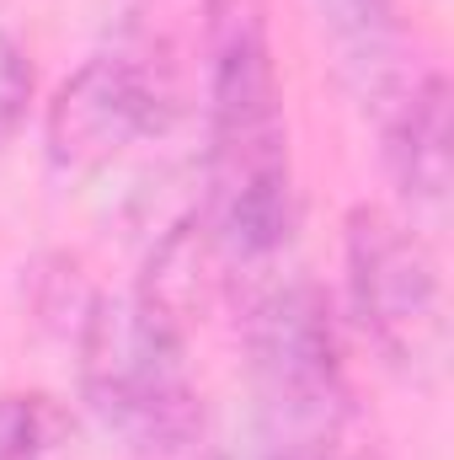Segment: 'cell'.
Wrapping results in <instances>:
<instances>
[{
  "label": "cell",
  "instance_id": "obj_1",
  "mask_svg": "<svg viewBox=\"0 0 454 460\" xmlns=\"http://www.w3.org/2000/svg\"><path fill=\"white\" fill-rule=\"evenodd\" d=\"M204 188L209 235L240 262L289 246L300 226L294 150L262 0H209L204 22Z\"/></svg>",
  "mask_w": 454,
  "mask_h": 460
},
{
  "label": "cell",
  "instance_id": "obj_2",
  "mask_svg": "<svg viewBox=\"0 0 454 460\" xmlns=\"http://www.w3.org/2000/svg\"><path fill=\"white\" fill-rule=\"evenodd\" d=\"M81 396L92 418L144 460L188 456L204 434V396L188 364L182 322L166 295H97L81 316Z\"/></svg>",
  "mask_w": 454,
  "mask_h": 460
},
{
  "label": "cell",
  "instance_id": "obj_3",
  "mask_svg": "<svg viewBox=\"0 0 454 460\" xmlns=\"http://www.w3.org/2000/svg\"><path fill=\"white\" fill-rule=\"evenodd\" d=\"M342 273L347 316L363 332V343L401 375H428L450 332L444 273L428 241L390 209L358 204L342 235Z\"/></svg>",
  "mask_w": 454,
  "mask_h": 460
},
{
  "label": "cell",
  "instance_id": "obj_4",
  "mask_svg": "<svg viewBox=\"0 0 454 460\" xmlns=\"http://www.w3.org/2000/svg\"><path fill=\"white\" fill-rule=\"evenodd\" d=\"M251 375H257L262 429L332 423L358 412L342 327L327 295L305 279L273 289L251 311Z\"/></svg>",
  "mask_w": 454,
  "mask_h": 460
},
{
  "label": "cell",
  "instance_id": "obj_5",
  "mask_svg": "<svg viewBox=\"0 0 454 460\" xmlns=\"http://www.w3.org/2000/svg\"><path fill=\"white\" fill-rule=\"evenodd\" d=\"M171 118L166 70L139 49H102L43 108V145L65 177L108 172L139 139L161 134Z\"/></svg>",
  "mask_w": 454,
  "mask_h": 460
},
{
  "label": "cell",
  "instance_id": "obj_6",
  "mask_svg": "<svg viewBox=\"0 0 454 460\" xmlns=\"http://www.w3.org/2000/svg\"><path fill=\"white\" fill-rule=\"evenodd\" d=\"M385 166L396 188L423 204L444 209L450 199V81L423 70L385 97Z\"/></svg>",
  "mask_w": 454,
  "mask_h": 460
},
{
  "label": "cell",
  "instance_id": "obj_7",
  "mask_svg": "<svg viewBox=\"0 0 454 460\" xmlns=\"http://www.w3.org/2000/svg\"><path fill=\"white\" fill-rule=\"evenodd\" d=\"M316 16L337 49L342 75L363 97H390L401 86V0H316Z\"/></svg>",
  "mask_w": 454,
  "mask_h": 460
},
{
  "label": "cell",
  "instance_id": "obj_8",
  "mask_svg": "<svg viewBox=\"0 0 454 460\" xmlns=\"http://www.w3.org/2000/svg\"><path fill=\"white\" fill-rule=\"evenodd\" d=\"M70 439H75V423L48 391L0 396V460H65Z\"/></svg>",
  "mask_w": 454,
  "mask_h": 460
},
{
  "label": "cell",
  "instance_id": "obj_9",
  "mask_svg": "<svg viewBox=\"0 0 454 460\" xmlns=\"http://www.w3.org/2000/svg\"><path fill=\"white\" fill-rule=\"evenodd\" d=\"M27 102H32V59H27V49L0 27V145L22 128Z\"/></svg>",
  "mask_w": 454,
  "mask_h": 460
}]
</instances>
